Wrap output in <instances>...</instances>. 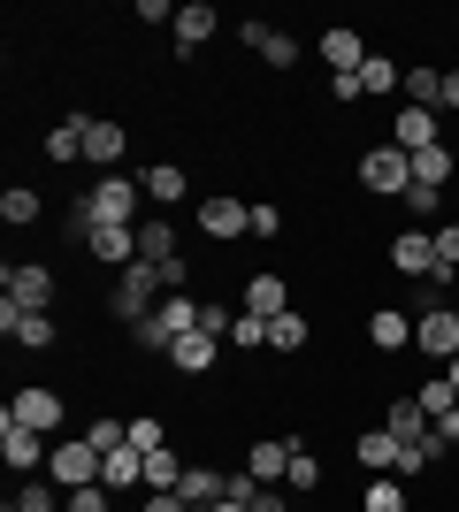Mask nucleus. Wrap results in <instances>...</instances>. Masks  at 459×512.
I'll list each match as a JSON object with an SVG mask.
<instances>
[{"label":"nucleus","instance_id":"obj_2","mask_svg":"<svg viewBox=\"0 0 459 512\" xmlns=\"http://www.w3.org/2000/svg\"><path fill=\"white\" fill-rule=\"evenodd\" d=\"M161 299H169V291H161V268H153V260L115 268V291H108V314H115V321H131V329H138V321H146Z\"/></svg>","mask_w":459,"mask_h":512},{"label":"nucleus","instance_id":"obj_15","mask_svg":"<svg viewBox=\"0 0 459 512\" xmlns=\"http://www.w3.org/2000/svg\"><path fill=\"white\" fill-rule=\"evenodd\" d=\"M383 428H391L398 444H421V436H429V413H421L414 390H391V398H383Z\"/></svg>","mask_w":459,"mask_h":512},{"label":"nucleus","instance_id":"obj_35","mask_svg":"<svg viewBox=\"0 0 459 512\" xmlns=\"http://www.w3.org/2000/svg\"><path fill=\"white\" fill-rule=\"evenodd\" d=\"M184 467H192V459H176L169 444L146 451V490H176V482H184Z\"/></svg>","mask_w":459,"mask_h":512},{"label":"nucleus","instance_id":"obj_26","mask_svg":"<svg viewBox=\"0 0 459 512\" xmlns=\"http://www.w3.org/2000/svg\"><path fill=\"white\" fill-rule=\"evenodd\" d=\"M398 85H406V69H398L391 54H368V62H360V100H368V92H375V100H391Z\"/></svg>","mask_w":459,"mask_h":512},{"label":"nucleus","instance_id":"obj_42","mask_svg":"<svg viewBox=\"0 0 459 512\" xmlns=\"http://www.w3.org/2000/svg\"><path fill=\"white\" fill-rule=\"evenodd\" d=\"M69 512H115V490H100V482H92V490H69Z\"/></svg>","mask_w":459,"mask_h":512},{"label":"nucleus","instance_id":"obj_32","mask_svg":"<svg viewBox=\"0 0 459 512\" xmlns=\"http://www.w3.org/2000/svg\"><path fill=\"white\" fill-rule=\"evenodd\" d=\"M360 512H406V482H398V474H368Z\"/></svg>","mask_w":459,"mask_h":512},{"label":"nucleus","instance_id":"obj_47","mask_svg":"<svg viewBox=\"0 0 459 512\" xmlns=\"http://www.w3.org/2000/svg\"><path fill=\"white\" fill-rule=\"evenodd\" d=\"M444 107L459 115V69H444Z\"/></svg>","mask_w":459,"mask_h":512},{"label":"nucleus","instance_id":"obj_38","mask_svg":"<svg viewBox=\"0 0 459 512\" xmlns=\"http://www.w3.org/2000/svg\"><path fill=\"white\" fill-rule=\"evenodd\" d=\"M414 398H421V413H429V421H444V413L459 406V390L444 383V375H437V383H414Z\"/></svg>","mask_w":459,"mask_h":512},{"label":"nucleus","instance_id":"obj_19","mask_svg":"<svg viewBox=\"0 0 459 512\" xmlns=\"http://www.w3.org/2000/svg\"><path fill=\"white\" fill-rule=\"evenodd\" d=\"M222 490H230V474H222V467H207V459H199V467H184V482H176V497H184L192 512L222 505Z\"/></svg>","mask_w":459,"mask_h":512},{"label":"nucleus","instance_id":"obj_6","mask_svg":"<svg viewBox=\"0 0 459 512\" xmlns=\"http://www.w3.org/2000/svg\"><path fill=\"white\" fill-rule=\"evenodd\" d=\"M100 467H108V459H100L85 436H69V444H54V459H46V482H54V490H92Z\"/></svg>","mask_w":459,"mask_h":512},{"label":"nucleus","instance_id":"obj_22","mask_svg":"<svg viewBox=\"0 0 459 512\" xmlns=\"http://www.w3.org/2000/svg\"><path fill=\"white\" fill-rule=\"evenodd\" d=\"M398 451H406V444H398L391 428H368V436L352 444V459H360L368 474H398Z\"/></svg>","mask_w":459,"mask_h":512},{"label":"nucleus","instance_id":"obj_18","mask_svg":"<svg viewBox=\"0 0 459 512\" xmlns=\"http://www.w3.org/2000/svg\"><path fill=\"white\" fill-rule=\"evenodd\" d=\"M245 314H261V321L291 314V291H284V276H268V268H253V276H245Z\"/></svg>","mask_w":459,"mask_h":512},{"label":"nucleus","instance_id":"obj_37","mask_svg":"<svg viewBox=\"0 0 459 512\" xmlns=\"http://www.w3.org/2000/svg\"><path fill=\"white\" fill-rule=\"evenodd\" d=\"M222 344H238V352H268V321L238 306V321H230V337H222Z\"/></svg>","mask_w":459,"mask_h":512},{"label":"nucleus","instance_id":"obj_39","mask_svg":"<svg viewBox=\"0 0 459 512\" xmlns=\"http://www.w3.org/2000/svg\"><path fill=\"white\" fill-rule=\"evenodd\" d=\"M261 62L268 69H299V39H291V31H268V39H261Z\"/></svg>","mask_w":459,"mask_h":512},{"label":"nucleus","instance_id":"obj_16","mask_svg":"<svg viewBox=\"0 0 459 512\" xmlns=\"http://www.w3.org/2000/svg\"><path fill=\"white\" fill-rule=\"evenodd\" d=\"M0 329H8L23 352H46V344H54V314H23L16 299H0Z\"/></svg>","mask_w":459,"mask_h":512},{"label":"nucleus","instance_id":"obj_14","mask_svg":"<svg viewBox=\"0 0 459 512\" xmlns=\"http://www.w3.org/2000/svg\"><path fill=\"white\" fill-rule=\"evenodd\" d=\"M169 367H176V375H192V383H207V375L222 367V337H207V329H192V337H176Z\"/></svg>","mask_w":459,"mask_h":512},{"label":"nucleus","instance_id":"obj_9","mask_svg":"<svg viewBox=\"0 0 459 512\" xmlns=\"http://www.w3.org/2000/svg\"><path fill=\"white\" fill-rule=\"evenodd\" d=\"M391 268L398 276H414V283H437L444 268H437V237L429 230H398L391 237Z\"/></svg>","mask_w":459,"mask_h":512},{"label":"nucleus","instance_id":"obj_46","mask_svg":"<svg viewBox=\"0 0 459 512\" xmlns=\"http://www.w3.org/2000/svg\"><path fill=\"white\" fill-rule=\"evenodd\" d=\"M138 512H192V505H184L176 490H146V505H138Z\"/></svg>","mask_w":459,"mask_h":512},{"label":"nucleus","instance_id":"obj_31","mask_svg":"<svg viewBox=\"0 0 459 512\" xmlns=\"http://www.w3.org/2000/svg\"><path fill=\"white\" fill-rule=\"evenodd\" d=\"M306 337H314V321L291 306V314H276L268 321V352H306Z\"/></svg>","mask_w":459,"mask_h":512},{"label":"nucleus","instance_id":"obj_25","mask_svg":"<svg viewBox=\"0 0 459 512\" xmlns=\"http://www.w3.org/2000/svg\"><path fill=\"white\" fill-rule=\"evenodd\" d=\"M85 253H92V260H108V268H131V260H138V230H92V237H85Z\"/></svg>","mask_w":459,"mask_h":512},{"label":"nucleus","instance_id":"obj_3","mask_svg":"<svg viewBox=\"0 0 459 512\" xmlns=\"http://www.w3.org/2000/svg\"><path fill=\"white\" fill-rule=\"evenodd\" d=\"M0 299H16L23 314H54V268L46 260H8L0 268Z\"/></svg>","mask_w":459,"mask_h":512},{"label":"nucleus","instance_id":"obj_33","mask_svg":"<svg viewBox=\"0 0 459 512\" xmlns=\"http://www.w3.org/2000/svg\"><path fill=\"white\" fill-rule=\"evenodd\" d=\"M284 490H322V459H314V451H306V436H291V474H284Z\"/></svg>","mask_w":459,"mask_h":512},{"label":"nucleus","instance_id":"obj_11","mask_svg":"<svg viewBox=\"0 0 459 512\" xmlns=\"http://www.w3.org/2000/svg\"><path fill=\"white\" fill-rule=\"evenodd\" d=\"M8 413H16L23 428H39V436H54V428H62V390H46V383H23L16 398H8Z\"/></svg>","mask_w":459,"mask_h":512},{"label":"nucleus","instance_id":"obj_41","mask_svg":"<svg viewBox=\"0 0 459 512\" xmlns=\"http://www.w3.org/2000/svg\"><path fill=\"white\" fill-rule=\"evenodd\" d=\"M429 237H437V268H444V276H459V222H437Z\"/></svg>","mask_w":459,"mask_h":512},{"label":"nucleus","instance_id":"obj_28","mask_svg":"<svg viewBox=\"0 0 459 512\" xmlns=\"http://www.w3.org/2000/svg\"><path fill=\"white\" fill-rule=\"evenodd\" d=\"M39 214H46V199L31 192V184H8V192H0V222H8V230H31Z\"/></svg>","mask_w":459,"mask_h":512},{"label":"nucleus","instance_id":"obj_29","mask_svg":"<svg viewBox=\"0 0 459 512\" xmlns=\"http://www.w3.org/2000/svg\"><path fill=\"white\" fill-rule=\"evenodd\" d=\"M184 192H192V176L176 169V161H153V169H146V199H153V207H176Z\"/></svg>","mask_w":459,"mask_h":512},{"label":"nucleus","instance_id":"obj_30","mask_svg":"<svg viewBox=\"0 0 459 512\" xmlns=\"http://www.w3.org/2000/svg\"><path fill=\"white\" fill-rule=\"evenodd\" d=\"M245 474L284 482V474H291V436H276V444H253V451H245Z\"/></svg>","mask_w":459,"mask_h":512},{"label":"nucleus","instance_id":"obj_1","mask_svg":"<svg viewBox=\"0 0 459 512\" xmlns=\"http://www.w3.org/2000/svg\"><path fill=\"white\" fill-rule=\"evenodd\" d=\"M138 192H146V184H138V176H100V184H92L85 192V237L92 230H138Z\"/></svg>","mask_w":459,"mask_h":512},{"label":"nucleus","instance_id":"obj_36","mask_svg":"<svg viewBox=\"0 0 459 512\" xmlns=\"http://www.w3.org/2000/svg\"><path fill=\"white\" fill-rule=\"evenodd\" d=\"M85 444L108 459V451H123L131 444V421H115V413H100V421H85Z\"/></svg>","mask_w":459,"mask_h":512},{"label":"nucleus","instance_id":"obj_43","mask_svg":"<svg viewBox=\"0 0 459 512\" xmlns=\"http://www.w3.org/2000/svg\"><path fill=\"white\" fill-rule=\"evenodd\" d=\"M230 321H238V314H230V306L199 299V329H207V337H230Z\"/></svg>","mask_w":459,"mask_h":512},{"label":"nucleus","instance_id":"obj_44","mask_svg":"<svg viewBox=\"0 0 459 512\" xmlns=\"http://www.w3.org/2000/svg\"><path fill=\"white\" fill-rule=\"evenodd\" d=\"M437 207H444V192H429V184H414V192H406V214H421V222H429Z\"/></svg>","mask_w":459,"mask_h":512},{"label":"nucleus","instance_id":"obj_34","mask_svg":"<svg viewBox=\"0 0 459 512\" xmlns=\"http://www.w3.org/2000/svg\"><path fill=\"white\" fill-rule=\"evenodd\" d=\"M452 146H429V153H414V184H429V192H444V184H452Z\"/></svg>","mask_w":459,"mask_h":512},{"label":"nucleus","instance_id":"obj_4","mask_svg":"<svg viewBox=\"0 0 459 512\" xmlns=\"http://www.w3.org/2000/svg\"><path fill=\"white\" fill-rule=\"evenodd\" d=\"M360 184H368L375 199H406V192H414V153L368 146V153H360Z\"/></svg>","mask_w":459,"mask_h":512},{"label":"nucleus","instance_id":"obj_27","mask_svg":"<svg viewBox=\"0 0 459 512\" xmlns=\"http://www.w3.org/2000/svg\"><path fill=\"white\" fill-rule=\"evenodd\" d=\"M85 123H92V115H85ZM85 123H54L39 138V153H46V161H62V169H69V161H85Z\"/></svg>","mask_w":459,"mask_h":512},{"label":"nucleus","instance_id":"obj_20","mask_svg":"<svg viewBox=\"0 0 459 512\" xmlns=\"http://www.w3.org/2000/svg\"><path fill=\"white\" fill-rule=\"evenodd\" d=\"M368 344H375V352H406V344H414V314L375 306V314H368Z\"/></svg>","mask_w":459,"mask_h":512},{"label":"nucleus","instance_id":"obj_12","mask_svg":"<svg viewBox=\"0 0 459 512\" xmlns=\"http://www.w3.org/2000/svg\"><path fill=\"white\" fill-rule=\"evenodd\" d=\"M123 153H131V130L108 123V115H92V123H85V161L115 176V169H123Z\"/></svg>","mask_w":459,"mask_h":512},{"label":"nucleus","instance_id":"obj_23","mask_svg":"<svg viewBox=\"0 0 459 512\" xmlns=\"http://www.w3.org/2000/svg\"><path fill=\"white\" fill-rule=\"evenodd\" d=\"M138 482H146V451H131V444L108 451V467H100V490L123 497V490H138Z\"/></svg>","mask_w":459,"mask_h":512},{"label":"nucleus","instance_id":"obj_40","mask_svg":"<svg viewBox=\"0 0 459 512\" xmlns=\"http://www.w3.org/2000/svg\"><path fill=\"white\" fill-rule=\"evenodd\" d=\"M169 444V428L153 421V413H131V451H161Z\"/></svg>","mask_w":459,"mask_h":512},{"label":"nucleus","instance_id":"obj_51","mask_svg":"<svg viewBox=\"0 0 459 512\" xmlns=\"http://www.w3.org/2000/svg\"><path fill=\"white\" fill-rule=\"evenodd\" d=\"M0 512H16V505H0Z\"/></svg>","mask_w":459,"mask_h":512},{"label":"nucleus","instance_id":"obj_17","mask_svg":"<svg viewBox=\"0 0 459 512\" xmlns=\"http://www.w3.org/2000/svg\"><path fill=\"white\" fill-rule=\"evenodd\" d=\"M215 8H207V0H184V8H176V23H169V31H176V54H199V46H207V39H215Z\"/></svg>","mask_w":459,"mask_h":512},{"label":"nucleus","instance_id":"obj_49","mask_svg":"<svg viewBox=\"0 0 459 512\" xmlns=\"http://www.w3.org/2000/svg\"><path fill=\"white\" fill-rule=\"evenodd\" d=\"M207 512H253V505H230V497H222V505H207Z\"/></svg>","mask_w":459,"mask_h":512},{"label":"nucleus","instance_id":"obj_7","mask_svg":"<svg viewBox=\"0 0 459 512\" xmlns=\"http://www.w3.org/2000/svg\"><path fill=\"white\" fill-rule=\"evenodd\" d=\"M414 352H429V360H459V314L452 306H421L414 314Z\"/></svg>","mask_w":459,"mask_h":512},{"label":"nucleus","instance_id":"obj_45","mask_svg":"<svg viewBox=\"0 0 459 512\" xmlns=\"http://www.w3.org/2000/svg\"><path fill=\"white\" fill-rule=\"evenodd\" d=\"M161 291H192V268H184V253L161 260Z\"/></svg>","mask_w":459,"mask_h":512},{"label":"nucleus","instance_id":"obj_13","mask_svg":"<svg viewBox=\"0 0 459 512\" xmlns=\"http://www.w3.org/2000/svg\"><path fill=\"white\" fill-rule=\"evenodd\" d=\"M391 146L398 153H429V146H444V123L429 115V107H398L391 115Z\"/></svg>","mask_w":459,"mask_h":512},{"label":"nucleus","instance_id":"obj_21","mask_svg":"<svg viewBox=\"0 0 459 512\" xmlns=\"http://www.w3.org/2000/svg\"><path fill=\"white\" fill-rule=\"evenodd\" d=\"M398 107H429V115H444V69H406V85H398Z\"/></svg>","mask_w":459,"mask_h":512},{"label":"nucleus","instance_id":"obj_10","mask_svg":"<svg viewBox=\"0 0 459 512\" xmlns=\"http://www.w3.org/2000/svg\"><path fill=\"white\" fill-rule=\"evenodd\" d=\"M360 62H368V39H360L352 23H329V31H322V69H329V85H337V77H360Z\"/></svg>","mask_w":459,"mask_h":512},{"label":"nucleus","instance_id":"obj_48","mask_svg":"<svg viewBox=\"0 0 459 512\" xmlns=\"http://www.w3.org/2000/svg\"><path fill=\"white\" fill-rule=\"evenodd\" d=\"M444 383H452V390H459V360H444Z\"/></svg>","mask_w":459,"mask_h":512},{"label":"nucleus","instance_id":"obj_50","mask_svg":"<svg viewBox=\"0 0 459 512\" xmlns=\"http://www.w3.org/2000/svg\"><path fill=\"white\" fill-rule=\"evenodd\" d=\"M452 314H459V291H452Z\"/></svg>","mask_w":459,"mask_h":512},{"label":"nucleus","instance_id":"obj_5","mask_svg":"<svg viewBox=\"0 0 459 512\" xmlns=\"http://www.w3.org/2000/svg\"><path fill=\"white\" fill-rule=\"evenodd\" d=\"M0 459L31 482V474H46V459H54V436H39V428H23L16 413H0Z\"/></svg>","mask_w":459,"mask_h":512},{"label":"nucleus","instance_id":"obj_8","mask_svg":"<svg viewBox=\"0 0 459 512\" xmlns=\"http://www.w3.org/2000/svg\"><path fill=\"white\" fill-rule=\"evenodd\" d=\"M199 237H215V245H230V237H253V207H245V199H230V192L199 199Z\"/></svg>","mask_w":459,"mask_h":512},{"label":"nucleus","instance_id":"obj_24","mask_svg":"<svg viewBox=\"0 0 459 512\" xmlns=\"http://www.w3.org/2000/svg\"><path fill=\"white\" fill-rule=\"evenodd\" d=\"M138 260H153V268L176 260V222L169 214H146V222H138Z\"/></svg>","mask_w":459,"mask_h":512},{"label":"nucleus","instance_id":"obj_52","mask_svg":"<svg viewBox=\"0 0 459 512\" xmlns=\"http://www.w3.org/2000/svg\"><path fill=\"white\" fill-rule=\"evenodd\" d=\"M291 512H299V505H291Z\"/></svg>","mask_w":459,"mask_h":512}]
</instances>
